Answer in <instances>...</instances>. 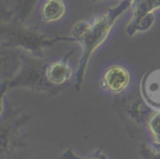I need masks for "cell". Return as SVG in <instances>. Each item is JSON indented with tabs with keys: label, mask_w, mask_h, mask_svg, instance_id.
I'll return each instance as SVG.
<instances>
[{
	"label": "cell",
	"mask_w": 160,
	"mask_h": 159,
	"mask_svg": "<svg viewBox=\"0 0 160 159\" xmlns=\"http://www.w3.org/2000/svg\"><path fill=\"white\" fill-rule=\"evenodd\" d=\"M67 7L64 0H45L41 8V19L43 22L51 23L62 19L66 14Z\"/></svg>",
	"instance_id": "cell-10"
},
{
	"label": "cell",
	"mask_w": 160,
	"mask_h": 159,
	"mask_svg": "<svg viewBox=\"0 0 160 159\" xmlns=\"http://www.w3.org/2000/svg\"><path fill=\"white\" fill-rule=\"evenodd\" d=\"M17 0H0V22H8L16 17Z\"/></svg>",
	"instance_id": "cell-13"
},
{
	"label": "cell",
	"mask_w": 160,
	"mask_h": 159,
	"mask_svg": "<svg viewBox=\"0 0 160 159\" xmlns=\"http://www.w3.org/2000/svg\"><path fill=\"white\" fill-rule=\"evenodd\" d=\"M116 103L118 104V106L123 115L127 117L132 123L146 127V124L150 114L152 113L153 108L145 101L140 91L133 95L121 97L120 99H118Z\"/></svg>",
	"instance_id": "cell-6"
},
{
	"label": "cell",
	"mask_w": 160,
	"mask_h": 159,
	"mask_svg": "<svg viewBox=\"0 0 160 159\" xmlns=\"http://www.w3.org/2000/svg\"><path fill=\"white\" fill-rule=\"evenodd\" d=\"M146 128L151 135L152 145L160 146V110L153 109L146 124Z\"/></svg>",
	"instance_id": "cell-11"
},
{
	"label": "cell",
	"mask_w": 160,
	"mask_h": 159,
	"mask_svg": "<svg viewBox=\"0 0 160 159\" xmlns=\"http://www.w3.org/2000/svg\"><path fill=\"white\" fill-rule=\"evenodd\" d=\"M131 6L132 0H122L115 7L107 9L103 13L94 17L91 21L81 20L73 25L70 35L75 42H78L82 47V56L76 71V91H80L81 89L86 69L93 52L107 40L118 18L131 8Z\"/></svg>",
	"instance_id": "cell-1"
},
{
	"label": "cell",
	"mask_w": 160,
	"mask_h": 159,
	"mask_svg": "<svg viewBox=\"0 0 160 159\" xmlns=\"http://www.w3.org/2000/svg\"><path fill=\"white\" fill-rule=\"evenodd\" d=\"M38 0H17L16 17L20 20L25 21L32 13Z\"/></svg>",
	"instance_id": "cell-12"
},
{
	"label": "cell",
	"mask_w": 160,
	"mask_h": 159,
	"mask_svg": "<svg viewBox=\"0 0 160 159\" xmlns=\"http://www.w3.org/2000/svg\"><path fill=\"white\" fill-rule=\"evenodd\" d=\"M97 1H100V0H91V3H97Z\"/></svg>",
	"instance_id": "cell-16"
},
{
	"label": "cell",
	"mask_w": 160,
	"mask_h": 159,
	"mask_svg": "<svg viewBox=\"0 0 160 159\" xmlns=\"http://www.w3.org/2000/svg\"><path fill=\"white\" fill-rule=\"evenodd\" d=\"M0 46L17 47L38 57H45V49L58 42H75L71 35L47 38L38 29L29 27L17 17L8 22H0Z\"/></svg>",
	"instance_id": "cell-2"
},
{
	"label": "cell",
	"mask_w": 160,
	"mask_h": 159,
	"mask_svg": "<svg viewBox=\"0 0 160 159\" xmlns=\"http://www.w3.org/2000/svg\"><path fill=\"white\" fill-rule=\"evenodd\" d=\"M22 66L14 78L8 82L1 84V95H5L7 90L16 87H24L36 92H44L51 95L60 93L47 77V69L51 60L45 57H38L21 49Z\"/></svg>",
	"instance_id": "cell-3"
},
{
	"label": "cell",
	"mask_w": 160,
	"mask_h": 159,
	"mask_svg": "<svg viewBox=\"0 0 160 159\" xmlns=\"http://www.w3.org/2000/svg\"><path fill=\"white\" fill-rule=\"evenodd\" d=\"M133 18L126 27L128 36L135 35L137 32L149 30L155 22L153 11L160 8V0H132Z\"/></svg>",
	"instance_id": "cell-5"
},
{
	"label": "cell",
	"mask_w": 160,
	"mask_h": 159,
	"mask_svg": "<svg viewBox=\"0 0 160 159\" xmlns=\"http://www.w3.org/2000/svg\"><path fill=\"white\" fill-rule=\"evenodd\" d=\"M139 91L149 105L160 110V68L145 73L139 85Z\"/></svg>",
	"instance_id": "cell-9"
},
{
	"label": "cell",
	"mask_w": 160,
	"mask_h": 159,
	"mask_svg": "<svg viewBox=\"0 0 160 159\" xmlns=\"http://www.w3.org/2000/svg\"><path fill=\"white\" fill-rule=\"evenodd\" d=\"M139 155L144 159H160V146L142 144L139 146Z\"/></svg>",
	"instance_id": "cell-14"
},
{
	"label": "cell",
	"mask_w": 160,
	"mask_h": 159,
	"mask_svg": "<svg viewBox=\"0 0 160 159\" xmlns=\"http://www.w3.org/2000/svg\"><path fill=\"white\" fill-rule=\"evenodd\" d=\"M131 75L126 67L122 65H112L108 67L101 78V87L112 93H122L128 88Z\"/></svg>",
	"instance_id": "cell-7"
},
{
	"label": "cell",
	"mask_w": 160,
	"mask_h": 159,
	"mask_svg": "<svg viewBox=\"0 0 160 159\" xmlns=\"http://www.w3.org/2000/svg\"><path fill=\"white\" fill-rule=\"evenodd\" d=\"M60 159H108V158H107V156H105V155L102 154V151H101V150H98V151H97L93 156L86 158V157L78 156V155L76 154L73 150L68 149V150H66V151H65L62 155H60Z\"/></svg>",
	"instance_id": "cell-15"
},
{
	"label": "cell",
	"mask_w": 160,
	"mask_h": 159,
	"mask_svg": "<svg viewBox=\"0 0 160 159\" xmlns=\"http://www.w3.org/2000/svg\"><path fill=\"white\" fill-rule=\"evenodd\" d=\"M30 120V115L22 114L8 106V113L1 112V159H11L13 150L22 145L21 127Z\"/></svg>",
	"instance_id": "cell-4"
},
{
	"label": "cell",
	"mask_w": 160,
	"mask_h": 159,
	"mask_svg": "<svg viewBox=\"0 0 160 159\" xmlns=\"http://www.w3.org/2000/svg\"><path fill=\"white\" fill-rule=\"evenodd\" d=\"M0 60H1V84L8 82L17 76L22 66L21 49L17 47L0 46Z\"/></svg>",
	"instance_id": "cell-8"
}]
</instances>
